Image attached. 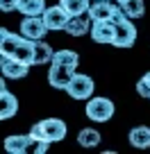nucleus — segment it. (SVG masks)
I'll return each instance as SVG.
<instances>
[{
  "label": "nucleus",
  "mask_w": 150,
  "mask_h": 154,
  "mask_svg": "<svg viewBox=\"0 0 150 154\" xmlns=\"http://www.w3.org/2000/svg\"><path fill=\"white\" fill-rule=\"evenodd\" d=\"M127 140H130V145L136 147V149H148L150 147V127L148 125L132 127L130 134H127Z\"/></svg>",
  "instance_id": "14"
},
{
  "label": "nucleus",
  "mask_w": 150,
  "mask_h": 154,
  "mask_svg": "<svg viewBox=\"0 0 150 154\" xmlns=\"http://www.w3.org/2000/svg\"><path fill=\"white\" fill-rule=\"evenodd\" d=\"M55 57V50L46 43L43 38L41 41H34V66H41V63H50Z\"/></svg>",
  "instance_id": "16"
},
{
  "label": "nucleus",
  "mask_w": 150,
  "mask_h": 154,
  "mask_svg": "<svg viewBox=\"0 0 150 154\" xmlns=\"http://www.w3.org/2000/svg\"><path fill=\"white\" fill-rule=\"evenodd\" d=\"M0 66H2V75L7 79H21V77H27L30 72V63L18 61L16 57H2Z\"/></svg>",
  "instance_id": "10"
},
{
  "label": "nucleus",
  "mask_w": 150,
  "mask_h": 154,
  "mask_svg": "<svg viewBox=\"0 0 150 154\" xmlns=\"http://www.w3.org/2000/svg\"><path fill=\"white\" fill-rule=\"evenodd\" d=\"M48 32L50 29H48V25H46L43 16H23V20H21V34L32 38V41L46 38Z\"/></svg>",
  "instance_id": "6"
},
{
  "label": "nucleus",
  "mask_w": 150,
  "mask_h": 154,
  "mask_svg": "<svg viewBox=\"0 0 150 154\" xmlns=\"http://www.w3.org/2000/svg\"><path fill=\"white\" fill-rule=\"evenodd\" d=\"M14 57L18 59V61H25V63H30V66H34V41L32 38L25 36V41L18 45V50H16Z\"/></svg>",
  "instance_id": "19"
},
{
  "label": "nucleus",
  "mask_w": 150,
  "mask_h": 154,
  "mask_svg": "<svg viewBox=\"0 0 150 154\" xmlns=\"http://www.w3.org/2000/svg\"><path fill=\"white\" fill-rule=\"evenodd\" d=\"M0 118L2 120H9V118H14L16 111H18V100H16V95L11 91H7L5 88V82L0 84Z\"/></svg>",
  "instance_id": "12"
},
{
  "label": "nucleus",
  "mask_w": 150,
  "mask_h": 154,
  "mask_svg": "<svg viewBox=\"0 0 150 154\" xmlns=\"http://www.w3.org/2000/svg\"><path fill=\"white\" fill-rule=\"evenodd\" d=\"M93 88H96V84H93L91 77L84 75V72H75L71 84L66 86V93L73 100H89L93 95Z\"/></svg>",
  "instance_id": "5"
},
{
  "label": "nucleus",
  "mask_w": 150,
  "mask_h": 154,
  "mask_svg": "<svg viewBox=\"0 0 150 154\" xmlns=\"http://www.w3.org/2000/svg\"><path fill=\"white\" fill-rule=\"evenodd\" d=\"M32 143H34V138L30 134H11L5 138V149L9 154H25Z\"/></svg>",
  "instance_id": "13"
},
{
  "label": "nucleus",
  "mask_w": 150,
  "mask_h": 154,
  "mask_svg": "<svg viewBox=\"0 0 150 154\" xmlns=\"http://www.w3.org/2000/svg\"><path fill=\"white\" fill-rule=\"evenodd\" d=\"M89 18L91 20H116L123 16V7L118 5L116 0H93L89 7Z\"/></svg>",
  "instance_id": "4"
},
{
  "label": "nucleus",
  "mask_w": 150,
  "mask_h": 154,
  "mask_svg": "<svg viewBox=\"0 0 150 154\" xmlns=\"http://www.w3.org/2000/svg\"><path fill=\"white\" fill-rule=\"evenodd\" d=\"M123 7V14L127 16V18H141V16L145 14V5L143 0H130V2H125Z\"/></svg>",
  "instance_id": "21"
},
{
  "label": "nucleus",
  "mask_w": 150,
  "mask_h": 154,
  "mask_svg": "<svg viewBox=\"0 0 150 154\" xmlns=\"http://www.w3.org/2000/svg\"><path fill=\"white\" fill-rule=\"evenodd\" d=\"M114 27H116V34H114L111 45H116V48H132L136 41V27L132 23V18H127L123 14L121 18L114 20Z\"/></svg>",
  "instance_id": "3"
},
{
  "label": "nucleus",
  "mask_w": 150,
  "mask_h": 154,
  "mask_svg": "<svg viewBox=\"0 0 150 154\" xmlns=\"http://www.w3.org/2000/svg\"><path fill=\"white\" fill-rule=\"evenodd\" d=\"M136 93H139L141 97H150V72H145L139 82H136Z\"/></svg>",
  "instance_id": "22"
},
{
  "label": "nucleus",
  "mask_w": 150,
  "mask_h": 154,
  "mask_svg": "<svg viewBox=\"0 0 150 154\" xmlns=\"http://www.w3.org/2000/svg\"><path fill=\"white\" fill-rule=\"evenodd\" d=\"M2 11H18V0H0Z\"/></svg>",
  "instance_id": "23"
},
{
  "label": "nucleus",
  "mask_w": 150,
  "mask_h": 154,
  "mask_svg": "<svg viewBox=\"0 0 150 154\" xmlns=\"http://www.w3.org/2000/svg\"><path fill=\"white\" fill-rule=\"evenodd\" d=\"M25 41L23 34H14L9 32V29H0V54L2 57H14L16 50H18V45Z\"/></svg>",
  "instance_id": "11"
},
{
  "label": "nucleus",
  "mask_w": 150,
  "mask_h": 154,
  "mask_svg": "<svg viewBox=\"0 0 150 154\" xmlns=\"http://www.w3.org/2000/svg\"><path fill=\"white\" fill-rule=\"evenodd\" d=\"M64 32H68L71 36H84L87 32H91V18L87 20L84 16H71Z\"/></svg>",
  "instance_id": "15"
},
{
  "label": "nucleus",
  "mask_w": 150,
  "mask_h": 154,
  "mask_svg": "<svg viewBox=\"0 0 150 154\" xmlns=\"http://www.w3.org/2000/svg\"><path fill=\"white\" fill-rule=\"evenodd\" d=\"M46 9H48V7H46V0H30V2H25V5L18 7V11L23 16H43Z\"/></svg>",
  "instance_id": "20"
},
{
  "label": "nucleus",
  "mask_w": 150,
  "mask_h": 154,
  "mask_svg": "<svg viewBox=\"0 0 150 154\" xmlns=\"http://www.w3.org/2000/svg\"><path fill=\"white\" fill-rule=\"evenodd\" d=\"M116 2L118 5H125V2H130V0H116Z\"/></svg>",
  "instance_id": "25"
},
{
  "label": "nucleus",
  "mask_w": 150,
  "mask_h": 154,
  "mask_svg": "<svg viewBox=\"0 0 150 154\" xmlns=\"http://www.w3.org/2000/svg\"><path fill=\"white\" fill-rule=\"evenodd\" d=\"M78 72V68L64 66V63H50V72H48V82L53 88H62L66 91V86L71 84L73 75Z\"/></svg>",
  "instance_id": "7"
},
{
  "label": "nucleus",
  "mask_w": 150,
  "mask_h": 154,
  "mask_svg": "<svg viewBox=\"0 0 150 154\" xmlns=\"http://www.w3.org/2000/svg\"><path fill=\"white\" fill-rule=\"evenodd\" d=\"M100 140H102V136L98 134L96 129H91V127H87V129H82V131L78 134V143H80V147H87V149L98 147V145H100Z\"/></svg>",
  "instance_id": "18"
},
{
  "label": "nucleus",
  "mask_w": 150,
  "mask_h": 154,
  "mask_svg": "<svg viewBox=\"0 0 150 154\" xmlns=\"http://www.w3.org/2000/svg\"><path fill=\"white\" fill-rule=\"evenodd\" d=\"M114 20H91V38L96 43H111L114 41Z\"/></svg>",
  "instance_id": "9"
},
{
  "label": "nucleus",
  "mask_w": 150,
  "mask_h": 154,
  "mask_svg": "<svg viewBox=\"0 0 150 154\" xmlns=\"http://www.w3.org/2000/svg\"><path fill=\"white\" fill-rule=\"evenodd\" d=\"M48 147H50L48 140H37V143H34V152H37V154H46Z\"/></svg>",
  "instance_id": "24"
},
{
  "label": "nucleus",
  "mask_w": 150,
  "mask_h": 154,
  "mask_svg": "<svg viewBox=\"0 0 150 154\" xmlns=\"http://www.w3.org/2000/svg\"><path fill=\"white\" fill-rule=\"evenodd\" d=\"M68 18H71V16L66 14V9H64L62 5L48 7V9L43 11V20H46V25H48L50 32H59V29H64L66 23H68Z\"/></svg>",
  "instance_id": "8"
},
{
  "label": "nucleus",
  "mask_w": 150,
  "mask_h": 154,
  "mask_svg": "<svg viewBox=\"0 0 150 154\" xmlns=\"http://www.w3.org/2000/svg\"><path fill=\"white\" fill-rule=\"evenodd\" d=\"M59 5L66 9L68 16H84V14H89L91 0H59Z\"/></svg>",
  "instance_id": "17"
},
{
  "label": "nucleus",
  "mask_w": 150,
  "mask_h": 154,
  "mask_svg": "<svg viewBox=\"0 0 150 154\" xmlns=\"http://www.w3.org/2000/svg\"><path fill=\"white\" fill-rule=\"evenodd\" d=\"M114 111H116V106H114V102H111L109 97L96 95V97H89L87 100L84 113H87V118L93 120V122H107V120H111Z\"/></svg>",
  "instance_id": "2"
},
{
  "label": "nucleus",
  "mask_w": 150,
  "mask_h": 154,
  "mask_svg": "<svg viewBox=\"0 0 150 154\" xmlns=\"http://www.w3.org/2000/svg\"><path fill=\"white\" fill-rule=\"evenodd\" d=\"M30 136L37 140H48V143H59V140L66 138V122L59 120V118H46L41 122H34Z\"/></svg>",
  "instance_id": "1"
},
{
  "label": "nucleus",
  "mask_w": 150,
  "mask_h": 154,
  "mask_svg": "<svg viewBox=\"0 0 150 154\" xmlns=\"http://www.w3.org/2000/svg\"><path fill=\"white\" fill-rule=\"evenodd\" d=\"M25 2H30V0H18V7H21V5H25Z\"/></svg>",
  "instance_id": "26"
}]
</instances>
